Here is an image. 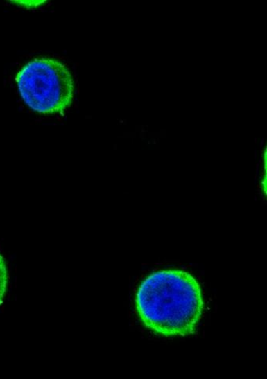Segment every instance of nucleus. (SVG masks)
<instances>
[{
  "instance_id": "obj_2",
  "label": "nucleus",
  "mask_w": 267,
  "mask_h": 379,
  "mask_svg": "<svg viewBox=\"0 0 267 379\" xmlns=\"http://www.w3.org/2000/svg\"><path fill=\"white\" fill-rule=\"evenodd\" d=\"M16 82L26 104L44 115L62 113L71 106L74 97L72 76L55 59H34L18 72Z\"/></svg>"
},
{
  "instance_id": "obj_1",
  "label": "nucleus",
  "mask_w": 267,
  "mask_h": 379,
  "mask_svg": "<svg viewBox=\"0 0 267 379\" xmlns=\"http://www.w3.org/2000/svg\"><path fill=\"white\" fill-rule=\"evenodd\" d=\"M135 302L144 326L162 336L194 333L204 310L198 281L178 269L159 270L147 276L138 288Z\"/></svg>"
},
{
  "instance_id": "obj_3",
  "label": "nucleus",
  "mask_w": 267,
  "mask_h": 379,
  "mask_svg": "<svg viewBox=\"0 0 267 379\" xmlns=\"http://www.w3.org/2000/svg\"><path fill=\"white\" fill-rule=\"evenodd\" d=\"M8 279L7 264L3 256L0 254V305L3 303L6 293H7Z\"/></svg>"
}]
</instances>
